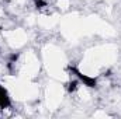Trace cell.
Instances as JSON below:
<instances>
[{"instance_id": "obj_1", "label": "cell", "mask_w": 121, "mask_h": 119, "mask_svg": "<svg viewBox=\"0 0 121 119\" xmlns=\"http://www.w3.org/2000/svg\"><path fill=\"white\" fill-rule=\"evenodd\" d=\"M10 107V97L4 87L0 86V109H6Z\"/></svg>"}]
</instances>
